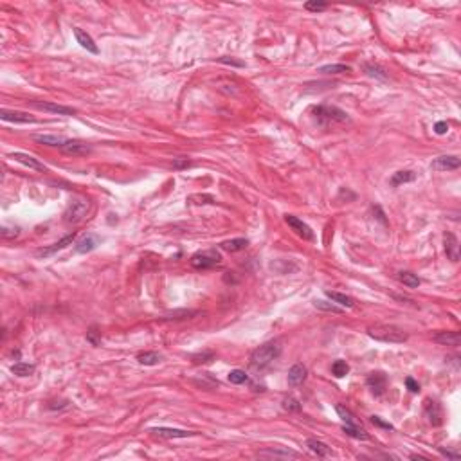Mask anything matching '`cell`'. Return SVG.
Instances as JSON below:
<instances>
[{
	"mask_svg": "<svg viewBox=\"0 0 461 461\" xmlns=\"http://www.w3.org/2000/svg\"><path fill=\"white\" fill-rule=\"evenodd\" d=\"M279 353H281V344L278 341H270V343L261 344L250 355V366L254 367V369H265V367H268L279 357Z\"/></svg>",
	"mask_w": 461,
	"mask_h": 461,
	"instance_id": "obj_1",
	"label": "cell"
},
{
	"mask_svg": "<svg viewBox=\"0 0 461 461\" xmlns=\"http://www.w3.org/2000/svg\"><path fill=\"white\" fill-rule=\"evenodd\" d=\"M367 335L375 341L380 343H391V344H402L407 341V334L404 330L395 325H375L367 328Z\"/></svg>",
	"mask_w": 461,
	"mask_h": 461,
	"instance_id": "obj_2",
	"label": "cell"
},
{
	"mask_svg": "<svg viewBox=\"0 0 461 461\" xmlns=\"http://www.w3.org/2000/svg\"><path fill=\"white\" fill-rule=\"evenodd\" d=\"M89 200L87 198H74L71 200V204L67 206L65 213H63V222L69 224V226H76L80 222L85 220L87 213H89Z\"/></svg>",
	"mask_w": 461,
	"mask_h": 461,
	"instance_id": "obj_3",
	"label": "cell"
},
{
	"mask_svg": "<svg viewBox=\"0 0 461 461\" xmlns=\"http://www.w3.org/2000/svg\"><path fill=\"white\" fill-rule=\"evenodd\" d=\"M314 115L321 124H328V122H348L349 115L344 110L337 107H328V105H319L314 109Z\"/></svg>",
	"mask_w": 461,
	"mask_h": 461,
	"instance_id": "obj_4",
	"label": "cell"
},
{
	"mask_svg": "<svg viewBox=\"0 0 461 461\" xmlns=\"http://www.w3.org/2000/svg\"><path fill=\"white\" fill-rule=\"evenodd\" d=\"M222 256L217 249H209V250H200L197 254L191 256V265L198 270H206V268H213L220 265Z\"/></svg>",
	"mask_w": 461,
	"mask_h": 461,
	"instance_id": "obj_5",
	"label": "cell"
},
{
	"mask_svg": "<svg viewBox=\"0 0 461 461\" xmlns=\"http://www.w3.org/2000/svg\"><path fill=\"white\" fill-rule=\"evenodd\" d=\"M285 222H287L288 227H290V229L294 230L297 236H301L303 240H308V241L316 240V234H314V230H312L310 226H308V224H305L301 218L294 217V215H287V217H285Z\"/></svg>",
	"mask_w": 461,
	"mask_h": 461,
	"instance_id": "obj_6",
	"label": "cell"
},
{
	"mask_svg": "<svg viewBox=\"0 0 461 461\" xmlns=\"http://www.w3.org/2000/svg\"><path fill=\"white\" fill-rule=\"evenodd\" d=\"M74 240H76V232L72 230V232H69L67 236H63L61 240H58L56 243H52V245H49V247H45V249H40L36 252V256L38 258H49V256H52V254H56L58 250H63V249H67L69 245H72L74 243Z\"/></svg>",
	"mask_w": 461,
	"mask_h": 461,
	"instance_id": "obj_7",
	"label": "cell"
},
{
	"mask_svg": "<svg viewBox=\"0 0 461 461\" xmlns=\"http://www.w3.org/2000/svg\"><path fill=\"white\" fill-rule=\"evenodd\" d=\"M366 386L369 387V391H371L375 396L384 395L387 389V376L382 371L371 373V375H367V378H366Z\"/></svg>",
	"mask_w": 461,
	"mask_h": 461,
	"instance_id": "obj_8",
	"label": "cell"
},
{
	"mask_svg": "<svg viewBox=\"0 0 461 461\" xmlns=\"http://www.w3.org/2000/svg\"><path fill=\"white\" fill-rule=\"evenodd\" d=\"M460 166H461L460 157L442 155V157H438V159H434L433 162H431V170L433 171H452V170H458Z\"/></svg>",
	"mask_w": 461,
	"mask_h": 461,
	"instance_id": "obj_9",
	"label": "cell"
},
{
	"mask_svg": "<svg viewBox=\"0 0 461 461\" xmlns=\"http://www.w3.org/2000/svg\"><path fill=\"white\" fill-rule=\"evenodd\" d=\"M34 109L43 110V112H51V114H58V115H72L76 114L74 109L71 107H63V105H56V103H49V101H31Z\"/></svg>",
	"mask_w": 461,
	"mask_h": 461,
	"instance_id": "obj_10",
	"label": "cell"
},
{
	"mask_svg": "<svg viewBox=\"0 0 461 461\" xmlns=\"http://www.w3.org/2000/svg\"><path fill=\"white\" fill-rule=\"evenodd\" d=\"M0 119L5 122H16V124H27V122H36L33 115H29L25 112H16V110H0Z\"/></svg>",
	"mask_w": 461,
	"mask_h": 461,
	"instance_id": "obj_11",
	"label": "cell"
},
{
	"mask_svg": "<svg viewBox=\"0 0 461 461\" xmlns=\"http://www.w3.org/2000/svg\"><path fill=\"white\" fill-rule=\"evenodd\" d=\"M150 433L155 434V436H159V438H166V440L195 436V433H191V431H184V429H171V427H153V429H150Z\"/></svg>",
	"mask_w": 461,
	"mask_h": 461,
	"instance_id": "obj_12",
	"label": "cell"
},
{
	"mask_svg": "<svg viewBox=\"0 0 461 461\" xmlns=\"http://www.w3.org/2000/svg\"><path fill=\"white\" fill-rule=\"evenodd\" d=\"M11 159H14L16 162H20V164L27 166L29 170H34V171H47V168H45V164H42L38 159H34L33 155H29V153H22V151H14V153H11Z\"/></svg>",
	"mask_w": 461,
	"mask_h": 461,
	"instance_id": "obj_13",
	"label": "cell"
},
{
	"mask_svg": "<svg viewBox=\"0 0 461 461\" xmlns=\"http://www.w3.org/2000/svg\"><path fill=\"white\" fill-rule=\"evenodd\" d=\"M99 243H101V238H99V236L85 234V236H81L80 240L76 241L74 250L78 252V254H87V252H92V250H94Z\"/></svg>",
	"mask_w": 461,
	"mask_h": 461,
	"instance_id": "obj_14",
	"label": "cell"
},
{
	"mask_svg": "<svg viewBox=\"0 0 461 461\" xmlns=\"http://www.w3.org/2000/svg\"><path fill=\"white\" fill-rule=\"evenodd\" d=\"M443 243H445V252L451 261H458L460 259V241L452 232H445L443 234Z\"/></svg>",
	"mask_w": 461,
	"mask_h": 461,
	"instance_id": "obj_15",
	"label": "cell"
},
{
	"mask_svg": "<svg viewBox=\"0 0 461 461\" xmlns=\"http://www.w3.org/2000/svg\"><path fill=\"white\" fill-rule=\"evenodd\" d=\"M433 341L442 346H460L461 343V335L460 332H438V334L433 335Z\"/></svg>",
	"mask_w": 461,
	"mask_h": 461,
	"instance_id": "obj_16",
	"label": "cell"
},
{
	"mask_svg": "<svg viewBox=\"0 0 461 461\" xmlns=\"http://www.w3.org/2000/svg\"><path fill=\"white\" fill-rule=\"evenodd\" d=\"M425 418L429 420V424L433 425H440L442 424V418H443V413H442V407H440V404L434 400H427L425 402Z\"/></svg>",
	"mask_w": 461,
	"mask_h": 461,
	"instance_id": "obj_17",
	"label": "cell"
},
{
	"mask_svg": "<svg viewBox=\"0 0 461 461\" xmlns=\"http://www.w3.org/2000/svg\"><path fill=\"white\" fill-rule=\"evenodd\" d=\"M63 153L67 155H89L92 151V146L85 144V142H78V141H67L61 148Z\"/></svg>",
	"mask_w": 461,
	"mask_h": 461,
	"instance_id": "obj_18",
	"label": "cell"
},
{
	"mask_svg": "<svg viewBox=\"0 0 461 461\" xmlns=\"http://www.w3.org/2000/svg\"><path fill=\"white\" fill-rule=\"evenodd\" d=\"M306 375H308V369L306 366H303L301 362L294 364L288 371V384L290 386H301L303 382L306 380Z\"/></svg>",
	"mask_w": 461,
	"mask_h": 461,
	"instance_id": "obj_19",
	"label": "cell"
},
{
	"mask_svg": "<svg viewBox=\"0 0 461 461\" xmlns=\"http://www.w3.org/2000/svg\"><path fill=\"white\" fill-rule=\"evenodd\" d=\"M74 36H76V40H78V43H80L83 49H87V51L92 52V54H98V52H99L98 45H96V42L92 40V36H90V34H87L83 29L74 27Z\"/></svg>",
	"mask_w": 461,
	"mask_h": 461,
	"instance_id": "obj_20",
	"label": "cell"
},
{
	"mask_svg": "<svg viewBox=\"0 0 461 461\" xmlns=\"http://www.w3.org/2000/svg\"><path fill=\"white\" fill-rule=\"evenodd\" d=\"M247 245H249L247 238H232V240L222 241L220 249L226 250V252H238V250H243Z\"/></svg>",
	"mask_w": 461,
	"mask_h": 461,
	"instance_id": "obj_21",
	"label": "cell"
},
{
	"mask_svg": "<svg viewBox=\"0 0 461 461\" xmlns=\"http://www.w3.org/2000/svg\"><path fill=\"white\" fill-rule=\"evenodd\" d=\"M258 456L261 458H297V452L290 451V449H265V451H259Z\"/></svg>",
	"mask_w": 461,
	"mask_h": 461,
	"instance_id": "obj_22",
	"label": "cell"
},
{
	"mask_svg": "<svg viewBox=\"0 0 461 461\" xmlns=\"http://www.w3.org/2000/svg\"><path fill=\"white\" fill-rule=\"evenodd\" d=\"M306 447H308V451L314 452V454L319 458H326L332 454V449H330L326 443L319 442V440H308V442H306Z\"/></svg>",
	"mask_w": 461,
	"mask_h": 461,
	"instance_id": "obj_23",
	"label": "cell"
},
{
	"mask_svg": "<svg viewBox=\"0 0 461 461\" xmlns=\"http://www.w3.org/2000/svg\"><path fill=\"white\" fill-rule=\"evenodd\" d=\"M34 141L40 142V144H45V146H56V148H63V144H65L69 139H65V137L61 135H34Z\"/></svg>",
	"mask_w": 461,
	"mask_h": 461,
	"instance_id": "obj_24",
	"label": "cell"
},
{
	"mask_svg": "<svg viewBox=\"0 0 461 461\" xmlns=\"http://www.w3.org/2000/svg\"><path fill=\"white\" fill-rule=\"evenodd\" d=\"M326 297H330L334 303H337V305L344 306V308H353L355 306V301H353V297L346 296V294H341V292H332V290H326Z\"/></svg>",
	"mask_w": 461,
	"mask_h": 461,
	"instance_id": "obj_25",
	"label": "cell"
},
{
	"mask_svg": "<svg viewBox=\"0 0 461 461\" xmlns=\"http://www.w3.org/2000/svg\"><path fill=\"white\" fill-rule=\"evenodd\" d=\"M413 180H416V173H414V171H411V170L396 171V173L391 177V184H393V186H400V184L413 182Z\"/></svg>",
	"mask_w": 461,
	"mask_h": 461,
	"instance_id": "obj_26",
	"label": "cell"
},
{
	"mask_svg": "<svg viewBox=\"0 0 461 461\" xmlns=\"http://www.w3.org/2000/svg\"><path fill=\"white\" fill-rule=\"evenodd\" d=\"M160 355L157 351H141L139 355H137V360H139V364H142V366H157V364L160 362Z\"/></svg>",
	"mask_w": 461,
	"mask_h": 461,
	"instance_id": "obj_27",
	"label": "cell"
},
{
	"mask_svg": "<svg viewBox=\"0 0 461 461\" xmlns=\"http://www.w3.org/2000/svg\"><path fill=\"white\" fill-rule=\"evenodd\" d=\"M349 71H351V67L344 65V63H332V65H323L317 69V72H321V74H344Z\"/></svg>",
	"mask_w": 461,
	"mask_h": 461,
	"instance_id": "obj_28",
	"label": "cell"
},
{
	"mask_svg": "<svg viewBox=\"0 0 461 461\" xmlns=\"http://www.w3.org/2000/svg\"><path fill=\"white\" fill-rule=\"evenodd\" d=\"M335 411H337V414H339V418L344 422V425H358L357 418H355V414H353L351 411L348 409V407H344V405L337 404V405H335Z\"/></svg>",
	"mask_w": 461,
	"mask_h": 461,
	"instance_id": "obj_29",
	"label": "cell"
},
{
	"mask_svg": "<svg viewBox=\"0 0 461 461\" xmlns=\"http://www.w3.org/2000/svg\"><path fill=\"white\" fill-rule=\"evenodd\" d=\"M343 431L348 434V436L355 438V440H369V434H367L360 425H344Z\"/></svg>",
	"mask_w": 461,
	"mask_h": 461,
	"instance_id": "obj_30",
	"label": "cell"
},
{
	"mask_svg": "<svg viewBox=\"0 0 461 461\" xmlns=\"http://www.w3.org/2000/svg\"><path fill=\"white\" fill-rule=\"evenodd\" d=\"M34 364H27V362H16L13 364V367H11V371H13V375L16 376H29L34 373Z\"/></svg>",
	"mask_w": 461,
	"mask_h": 461,
	"instance_id": "obj_31",
	"label": "cell"
},
{
	"mask_svg": "<svg viewBox=\"0 0 461 461\" xmlns=\"http://www.w3.org/2000/svg\"><path fill=\"white\" fill-rule=\"evenodd\" d=\"M364 69H366V72L371 78H378V80H387V72L382 69L380 65H375V63H366L364 65Z\"/></svg>",
	"mask_w": 461,
	"mask_h": 461,
	"instance_id": "obj_32",
	"label": "cell"
},
{
	"mask_svg": "<svg viewBox=\"0 0 461 461\" xmlns=\"http://www.w3.org/2000/svg\"><path fill=\"white\" fill-rule=\"evenodd\" d=\"M332 373H334L337 378H343V376H346L349 373V366L346 360H335L334 364H332Z\"/></svg>",
	"mask_w": 461,
	"mask_h": 461,
	"instance_id": "obj_33",
	"label": "cell"
},
{
	"mask_svg": "<svg viewBox=\"0 0 461 461\" xmlns=\"http://www.w3.org/2000/svg\"><path fill=\"white\" fill-rule=\"evenodd\" d=\"M398 279H400L404 285H407L409 288H418L420 287V278L418 276H414V274H411V272H400Z\"/></svg>",
	"mask_w": 461,
	"mask_h": 461,
	"instance_id": "obj_34",
	"label": "cell"
},
{
	"mask_svg": "<svg viewBox=\"0 0 461 461\" xmlns=\"http://www.w3.org/2000/svg\"><path fill=\"white\" fill-rule=\"evenodd\" d=\"M314 306H316V308H319V310L334 312V314H341V312H343V308H339V306H335L334 303L323 301V299H316V301H314Z\"/></svg>",
	"mask_w": 461,
	"mask_h": 461,
	"instance_id": "obj_35",
	"label": "cell"
},
{
	"mask_svg": "<svg viewBox=\"0 0 461 461\" xmlns=\"http://www.w3.org/2000/svg\"><path fill=\"white\" fill-rule=\"evenodd\" d=\"M227 378H229L230 384H243V382H247L249 376L245 375V371H241V369H232Z\"/></svg>",
	"mask_w": 461,
	"mask_h": 461,
	"instance_id": "obj_36",
	"label": "cell"
},
{
	"mask_svg": "<svg viewBox=\"0 0 461 461\" xmlns=\"http://www.w3.org/2000/svg\"><path fill=\"white\" fill-rule=\"evenodd\" d=\"M213 358H215V353L204 351V353H197V355H193L191 360H193L195 364H206V362H211Z\"/></svg>",
	"mask_w": 461,
	"mask_h": 461,
	"instance_id": "obj_37",
	"label": "cell"
},
{
	"mask_svg": "<svg viewBox=\"0 0 461 461\" xmlns=\"http://www.w3.org/2000/svg\"><path fill=\"white\" fill-rule=\"evenodd\" d=\"M283 409L285 411H301V404H299V400H296L294 396H288V398H285L283 400Z\"/></svg>",
	"mask_w": 461,
	"mask_h": 461,
	"instance_id": "obj_38",
	"label": "cell"
},
{
	"mask_svg": "<svg viewBox=\"0 0 461 461\" xmlns=\"http://www.w3.org/2000/svg\"><path fill=\"white\" fill-rule=\"evenodd\" d=\"M188 200L193 204H213L215 202V198L209 197V195H191Z\"/></svg>",
	"mask_w": 461,
	"mask_h": 461,
	"instance_id": "obj_39",
	"label": "cell"
},
{
	"mask_svg": "<svg viewBox=\"0 0 461 461\" xmlns=\"http://www.w3.org/2000/svg\"><path fill=\"white\" fill-rule=\"evenodd\" d=\"M0 234H2V238H5V240H7V238H16V236L20 234V229L18 227H11L9 229V227L4 226L0 229Z\"/></svg>",
	"mask_w": 461,
	"mask_h": 461,
	"instance_id": "obj_40",
	"label": "cell"
},
{
	"mask_svg": "<svg viewBox=\"0 0 461 461\" xmlns=\"http://www.w3.org/2000/svg\"><path fill=\"white\" fill-rule=\"evenodd\" d=\"M305 7L308 11H325L326 7H328V4H326V2H317V0H312V2H306Z\"/></svg>",
	"mask_w": 461,
	"mask_h": 461,
	"instance_id": "obj_41",
	"label": "cell"
},
{
	"mask_svg": "<svg viewBox=\"0 0 461 461\" xmlns=\"http://www.w3.org/2000/svg\"><path fill=\"white\" fill-rule=\"evenodd\" d=\"M87 341H89L92 346H98L99 343H101V339H99V332L96 328H90L89 332H87Z\"/></svg>",
	"mask_w": 461,
	"mask_h": 461,
	"instance_id": "obj_42",
	"label": "cell"
},
{
	"mask_svg": "<svg viewBox=\"0 0 461 461\" xmlns=\"http://www.w3.org/2000/svg\"><path fill=\"white\" fill-rule=\"evenodd\" d=\"M405 386H407V389H409L411 393H420V384L414 380V378H411V376L405 378Z\"/></svg>",
	"mask_w": 461,
	"mask_h": 461,
	"instance_id": "obj_43",
	"label": "cell"
},
{
	"mask_svg": "<svg viewBox=\"0 0 461 461\" xmlns=\"http://www.w3.org/2000/svg\"><path fill=\"white\" fill-rule=\"evenodd\" d=\"M449 130V124L445 121H438L436 124H434V132L438 133V135H443V133H447Z\"/></svg>",
	"mask_w": 461,
	"mask_h": 461,
	"instance_id": "obj_44",
	"label": "cell"
},
{
	"mask_svg": "<svg viewBox=\"0 0 461 461\" xmlns=\"http://www.w3.org/2000/svg\"><path fill=\"white\" fill-rule=\"evenodd\" d=\"M371 424L373 425H378V427H382V429H387V431H391V429H393V425L387 424V422H384V420L378 418V416H371Z\"/></svg>",
	"mask_w": 461,
	"mask_h": 461,
	"instance_id": "obj_45",
	"label": "cell"
},
{
	"mask_svg": "<svg viewBox=\"0 0 461 461\" xmlns=\"http://www.w3.org/2000/svg\"><path fill=\"white\" fill-rule=\"evenodd\" d=\"M438 451L442 452L447 460H460V452H452V451H449V449H443V447H440Z\"/></svg>",
	"mask_w": 461,
	"mask_h": 461,
	"instance_id": "obj_46",
	"label": "cell"
},
{
	"mask_svg": "<svg viewBox=\"0 0 461 461\" xmlns=\"http://www.w3.org/2000/svg\"><path fill=\"white\" fill-rule=\"evenodd\" d=\"M189 166H191V162H189V160H186V159H184V160L179 159V160H175V162H173L175 170H179V168H189Z\"/></svg>",
	"mask_w": 461,
	"mask_h": 461,
	"instance_id": "obj_47",
	"label": "cell"
},
{
	"mask_svg": "<svg viewBox=\"0 0 461 461\" xmlns=\"http://www.w3.org/2000/svg\"><path fill=\"white\" fill-rule=\"evenodd\" d=\"M222 63H227V65H236V67H243V63L241 61H234V60H229V58H220Z\"/></svg>",
	"mask_w": 461,
	"mask_h": 461,
	"instance_id": "obj_48",
	"label": "cell"
}]
</instances>
